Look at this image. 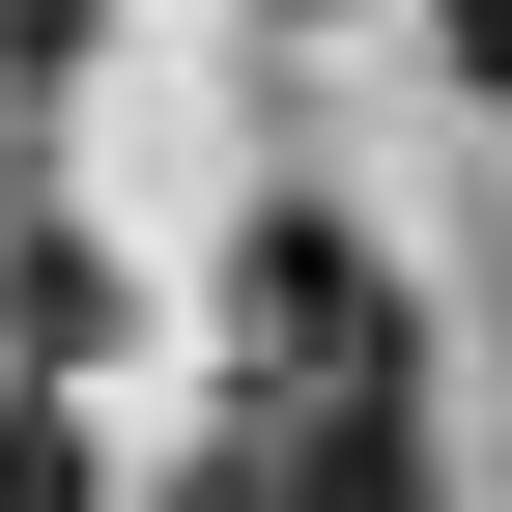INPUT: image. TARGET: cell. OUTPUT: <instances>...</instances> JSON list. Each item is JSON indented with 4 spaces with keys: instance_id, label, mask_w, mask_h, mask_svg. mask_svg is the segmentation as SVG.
<instances>
[{
    "instance_id": "1",
    "label": "cell",
    "mask_w": 512,
    "mask_h": 512,
    "mask_svg": "<svg viewBox=\"0 0 512 512\" xmlns=\"http://www.w3.org/2000/svg\"><path fill=\"white\" fill-rule=\"evenodd\" d=\"M171 512H456V484H427V427H399V342H285V399H256Z\"/></svg>"
},
{
    "instance_id": "2",
    "label": "cell",
    "mask_w": 512,
    "mask_h": 512,
    "mask_svg": "<svg viewBox=\"0 0 512 512\" xmlns=\"http://www.w3.org/2000/svg\"><path fill=\"white\" fill-rule=\"evenodd\" d=\"M0 57H29V86H57V57H86V0H0Z\"/></svg>"
},
{
    "instance_id": "3",
    "label": "cell",
    "mask_w": 512,
    "mask_h": 512,
    "mask_svg": "<svg viewBox=\"0 0 512 512\" xmlns=\"http://www.w3.org/2000/svg\"><path fill=\"white\" fill-rule=\"evenodd\" d=\"M456 57H484V86H512V0H456Z\"/></svg>"
}]
</instances>
